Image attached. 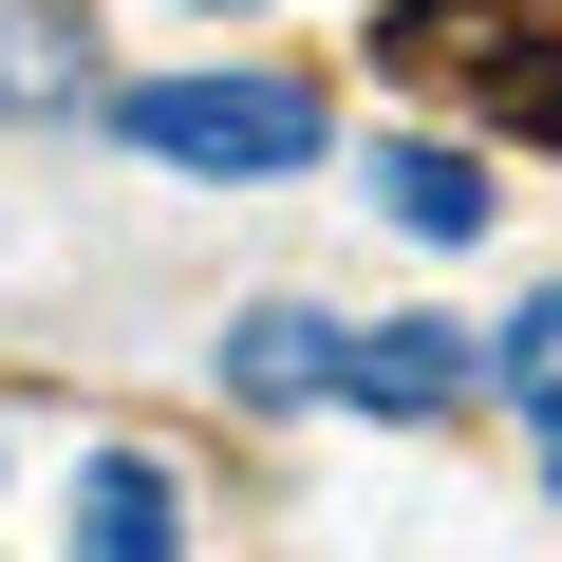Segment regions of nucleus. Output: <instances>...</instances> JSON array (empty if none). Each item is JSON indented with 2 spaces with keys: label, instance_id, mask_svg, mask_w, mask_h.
<instances>
[{
  "label": "nucleus",
  "instance_id": "nucleus-1",
  "mask_svg": "<svg viewBox=\"0 0 562 562\" xmlns=\"http://www.w3.org/2000/svg\"><path fill=\"white\" fill-rule=\"evenodd\" d=\"M394 57H413V76H450L487 132H525V150L562 169V0H413Z\"/></svg>",
  "mask_w": 562,
  "mask_h": 562
},
{
  "label": "nucleus",
  "instance_id": "nucleus-2",
  "mask_svg": "<svg viewBox=\"0 0 562 562\" xmlns=\"http://www.w3.org/2000/svg\"><path fill=\"white\" fill-rule=\"evenodd\" d=\"M113 132L150 169H301L319 150V94L301 76H150V94H113Z\"/></svg>",
  "mask_w": 562,
  "mask_h": 562
},
{
  "label": "nucleus",
  "instance_id": "nucleus-3",
  "mask_svg": "<svg viewBox=\"0 0 562 562\" xmlns=\"http://www.w3.org/2000/svg\"><path fill=\"white\" fill-rule=\"evenodd\" d=\"M76 562H188L169 450H94V469H76Z\"/></svg>",
  "mask_w": 562,
  "mask_h": 562
},
{
  "label": "nucleus",
  "instance_id": "nucleus-4",
  "mask_svg": "<svg viewBox=\"0 0 562 562\" xmlns=\"http://www.w3.org/2000/svg\"><path fill=\"white\" fill-rule=\"evenodd\" d=\"M338 394H357V413H413V431H431V413L469 394V357H450V319H375V338L338 357Z\"/></svg>",
  "mask_w": 562,
  "mask_h": 562
},
{
  "label": "nucleus",
  "instance_id": "nucleus-5",
  "mask_svg": "<svg viewBox=\"0 0 562 562\" xmlns=\"http://www.w3.org/2000/svg\"><path fill=\"white\" fill-rule=\"evenodd\" d=\"M338 357H357V338H338V319H301V301H262V319H225V375H244L262 413H301V394H338Z\"/></svg>",
  "mask_w": 562,
  "mask_h": 562
},
{
  "label": "nucleus",
  "instance_id": "nucleus-6",
  "mask_svg": "<svg viewBox=\"0 0 562 562\" xmlns=\"http://www.w3.org/2000/svg\"><path fill=\"white\" fill-rule=\"evenodd\" d=\"M487 375H506V413H525V450H543V487H562V281L487 338Z\"/></svg>",
  "mask_w": 562,
  "mask_h": 562
},
{
  "label": "nucleus",
  "instance_id": "nucleus-7",
  "mask_svg": "<svg viewBox=\"0 0 562 562\" xmlns=\"http://www.w3.org/2000/svg\"><path fill=\"white\" fill-rule=\"evenodd\" d=\"M375 206H394L413 244H469V225H487V169H469V150H375Z\"/></svg>",
  "mask_w": 562,
  "mask_h": 562
},
{
  "label": "nucleus",
  "instance_id": "nucleus-8",
  "mask_svg": "<svg viewBox=\"0 0 562 562\" xmlns=\"http://www.w3.org/2000/svg\"><path fill=\"white\" fill-rule=\"evenodd\" d=\"M76 20H57V0H0V113H76Z\"/></svg>",
  "mask_w": 562,
  "mask_h": 562
}]
</instances>
